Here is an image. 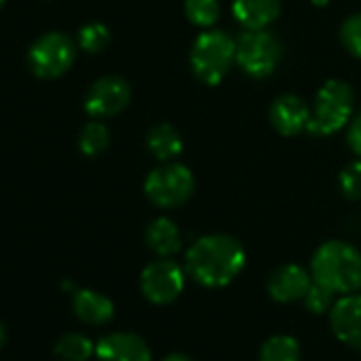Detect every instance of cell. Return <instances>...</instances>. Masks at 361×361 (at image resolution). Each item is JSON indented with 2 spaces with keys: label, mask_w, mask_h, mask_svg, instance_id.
I'll use <instances>...</instances> for the list:
<instances>
[{
  "label": "cell",
  "mask_w": 361,
  "mask_h": 361,
  "mask_svg": "<svg viewBox=\"0 0 361 361\" xmlns=\"http://www.w3.org/2000/svg\"><path fill=\"white\" fill-rule=\"evenodd\" d=\"M247 264L243 243L230 234H209L188 249L185 272L194 283L207 289H221L234 283Z\"/></svg>",
  "instance_id": "1"
},
{
  "label": "cell",
  "mask_w": 361,
  "mask_h": 361,
  "mask_svg": "<svg viewBox=\"0 0 361 361\" xmlns=\"http://www.w3.org/2000/svg\"><path fill=\"white\" fill-rule=\"evenodd\" d=\"M310 274L336 295L361 291V251L346 240H327L312 253Z\"/></svg>",
  "instance_id": "2"
},
{
  "label": "cell",
  "mask_w": 361,
  "mask_h": 361,
  "mask_svg": "<svg viewBox=\"0 0 361 361\" xmlns=\"http://www.w3.org/2000/svg\"><path fill=\"white\" fill-rule=\"evenodd\" d=\"M355 92L342 79L325 81L310 106V119L306 132L312 136H331L340 132L353 119Z\"/></svg>",
  "instance_id": "3"
},
{
  "label": "cell",
  "mask_w": 361,
  "mask_h": 361,
  "mask_svg": "<svg viewBox=\"0 0 361 361\" xmlns=\"http://www.w3.org/2000/svg\"><path fill=\"white\" fill-rule=\"evenodd\" d=\"M236 64V41L224 30H204L190 49L194 77L204 85H219Z\"/></svg>",
  "instance_id": "4"
},
{
  "label": "cell",
  "mask_w": 361,
  "mask_h": 361,
  "mask_svg": "<svg viewBox=\"0 0 361 361\" xmlns=\"http://www.w3.org/2000/svg\"><path fill=\"white\" fill-rule=\"evenodd\" d=\"M147 200L161 211L180 209L196 192L194 172L178 161H161V166L153 168L142 183Z\"/></svg>",
  "instance_id": "5"
},
{
  "label": "cell",
  "mask_w": 361,
  "mask_h": 361,
  "mask_svg": "<svg viewBox=\"0 0 361 361\" xmlns=\"http://www.w3.org/2000/svg\"><path fill=\"white\" fill-rule=\"evenodd\" d=\"M285 47L270 30H245L236 41V64L251 79L270 77L281 60Z\"/></svg>",
  "instance_id": "6"
},
{
  "label": "cell",
  "mask_w": 361,
  "mask_h": 361,
  "mask_svg": "<svg viewBox=\"0 0 361 361\" xmlns=\"http://www.w3.org/2000/svg\"><path fill=\"white\" fill-rule=\"evenodd\" d=\"M77 47L66 32H45L28 49V68L39 79H58L73 68Z\"/></svg>",
  "instance_id": "7"
},
{
  "label": "cell",
  "mask_w": 361,
  "mask_h": 361,
  "mask_svg": "<svg viewBox=\"0 0 361 361\" xmlns=\"http://www.w3.org/2000/svg\"><path fill=\"white\" fill-rule=\"evenodd\" d=\"M185 270L172 257H157L140 272V293L149 304L168 306L176 302L185 289Z\"/></svg>",
  "instance_id": "8"
},
{
  "label": "cell",
  "mask_w": 361,
  "mask_h": 361,
  "mask_svg": "<svg viewBox=\"0 0 361 361\" xmlns=\"http://www.w3.org/2000/svg\"><path fill=\"white\" fill-rule=\"evenodd\" d=\"M132 100V87L123 77L104 75L96 79L85 96V113L92 119L115 117L128 109Z\"/></svg>",
  "instance_id": "9"
},
{
  "label": "cell",
  "mask_w": 361,
  "mask_h": 361,
  "mask_svg": "<svg viewBox=\"0 0 361 361\" xmlns=\"http://www.w3.org/2000/svg\"><path fill=\"white\" fill-rule=\"evenodd\" d=\"M329 327L342 344L361 350V291L336 300L329 310Z\"/></svg>",
  "instance_id": "10"
},
{
  "label": "cell",
  "mask_w": 361,
  "mask_h": 361,
  "mask_svg": "<svg viewBox=\"0 0 361 361\" xmlns=\"http://www.w3.org/2000/svg\"><path fill=\"white\" fill-rule=\"evenodd\" d=\"M312 285V274L300 264H283L270 272L266 281L268 295L279 304L302 302L308 287Z\"/></svg>",
  "instance_id": "11"
},
{
  "label": "cell",
  "mask_w": 361,
  "mask_h": 361,
  "mask_svg": "<svg viewBox=\"0 0 361 361\" xmlns=\"http://www.w3.org/2000/svg\"><path fill=\"white\" fill-rule=\"evenodd\" d=\"M98 361H151L153 353L147 340L134 331H113L96 344Z\"/></svg>",
  "instance_id": "12"
},
{
  "label": "cell",
  "mask_w": 361,
  "mask_h": 361,
  "mask_svg": "<svg viewBox=\"0 0 361 361\" xmlns=\"http://www.w3.org/2000/svg\"><path fill=\"white\" fill-rule=\"evenodd\" d=\"M268 117L281 136H298L308 128L310 106L298 94H281L272 100Z\"/></svg>",
  "instance_id": "13"
},
{
  "label": "cell",
  "mask_w": 361,
  "mask_h": 361,
  "mask_svg": "<svg viewBox=\"0 0 361 361\" xmlns=\"http://www.w3.org/2000/svg\"><path fill=\"white\" fill-rule=\"evenodd\" d=\"M281 0H234L232 16L245 30H268L281 16Z\"/></svg>",
  "instance_id": "14"
},
{
  "label": "cell",
  "mask_w": 361,
  "mask_h": 361,
  "mask_svg": "<svg viewBox=\"0 0 361 361\" xmlns=\"http://www.w3.org/2000/svg\"><path fill=\"white\" fill-rule=\"evenodd\" d=\"M73 312L87 325H106L115 317V304L100 291L77 289L73 295Z\"/></svg>",
  "instance_id": "15"
},
{
  "label": "cell",
  "mask_w": 361,
  "mask_h": 361,
  "mask_svg": "<svg viewBox=\"0 0 361 361\" xmlns=\"http://www.w3.org/2000/svg\"><path fill=\"white\" fill-rule=\"evenodd\" d=\"M145 243L157 257H172L183 249V234L170 217H157L147 226Z\"/></svg>",
  "instance_id": "16"
},
{
  "label": "cell",
  "mask_w": 361,
  "mask_h": 361,
  "mask_svg": "<svg viewBox=\"0 0 361 361\" xmlns=\"http://www.w3.org/2000/svg\"><path fill=\"white\" fill-rule=\"evenodd\" d=\"M147 149L157 161H174L183 153V136L172 123H157L147 132Z\"/></svg>",
  "instance_id": "17"
},
{
  "label": "cell",
  "mask_w": 361,
  "mask_h": 361,
  "mask_svg": "<svg viewBox=\"0 0 361 361\" xmlns=\"http://www.w3.org/2000/svg\"><path fill=\"white\" fill-rule=\"evenodd\" d=\"M259 361H302V344L289 334H274L259 346Z\"/></svg>",
  "instance_id": "18"
},
{
  "label": "cell",
  "mask_w": 361,
  "mask_h": 361,
  "mask_svg": "<svg viewBox=\"0 0 361 361\" xmlns=\"http://www.w3.org/2000/svg\"><path fill=\"white\" fill-rule=\"evenodd\" d=\"M54 353L62 361H87L96 355V344L79 331H68L58 338Z\"/></svg>",
  "instance_id": "19"
},
{
  "label": "cell",
  "mask_w": 361,
  "mask_h": 361,
  "mask_svg": "<svg viewBox=\"0 0 361 361\" xmlns=\"http://www.w3.org/2000/svg\"><path fill=\"white\" fill-rule=\"evenodd\" d=\"M109 142H111V132H109V128L100 119L87 121L81 128L79 140H77L79 151L85 157H98V155H102L109 149Z\"/></svg>",
  "instance_id": "20"
},
{
  "label": "cell",
  "mask_w": 361,
  "mask_h": 361,
  "mask_svg": "<svg viewBox=\"0 0 361 361\" xmlns=\"http://www.w3.org/2000/svg\"><path fill=\"white\" fill-rule=\"evenodd\" d=\"M183 11L190 24L204 28V30H211L221 18L219 0H185Z\"/></svg>",
  "instance_id": "21"
},
{
  "label": "cell",
  "mask_w": 361,
  "mask_h": 361,
  "mask_svg": "<svg viewBox=\"0 0 361 361\" xmlns=\"http://www.w3.org/2000/svg\"><path fill=\"white\" fill-rule=\"evenodd\" d=\"M111 43V30L100 22L85 24L77 35V45L85 54H102Z\"/></svg>",
  "instance_id": "22"
},
{
  "label": "cell",
  "mask_w": 361,
  "mask_h": 361,
  "mask_svg": "<svg viewBox=\"0 0 361 361\" xmlns=\"http://www.w3.org/2000/svg\"><path fill=\"white\" fill-rule=\"evenodd\" d=\"M338 190L350 202L361 200V157L350 161V164H346L340 170V174H338Z\"/></svg>",
  "instance_id": "23"
},
{
  "label": "cell",
  "mask_w": 361,
  "mask_h": 361,
  "mask_svg": "<svg viewBox=\"0 0 361 361\" xmlns=\"http://www.w3.org/2000/svg\"><path fill=\"white\" fill-rule=\"evenodd\" d=\"M336 300H338V295L334 291H329L327 287H323V285H319V283L312 281V285L308 287L302 304L312 314H329V310L334 308Z\"/></svg>",
  "instance_id": "24"
},
{
  "label": "cell",
  "mask_w": 361,
  "mask_h": 361,
  "mask_svg": "<svg viewBox=\"0 0 361 361\" xmlns=\"http://www.w3.org/2000/svg\"><path fill=\"white\" fill-rule=\"evenodd\" d=\"M340 41L353 58L361 60V11L344 20L340 28Z\"/></svg>",
  "instance_id": "25"
},
{
  "label": "cell",
  "mask_w": 361,
  "mask_h": 361,
  "mask_svg": "<svg viewBox=\"0 0 361 361\" xmlns=\"http://www.w3.org/2000/svg\"><path fill=\"white\" fill-rule=\"evenodd\" d=\"M346 142L350 147V151L361 157V111L357 115H353V119L348 121V130H346Z\"/></svg>",
  "instance_id": "26"
},
{
  "label": "cell",
  "mask_w": 361,
  "mask_h": 361,
  "mask_svg": "<svg viewBox=\"0 0 361 361\" xmlns=\"http://www.w3.org/2000/svg\"><path fill=\"white\" fill-rule=\"evenodd\" d=\"M161 361H196V359L190 357V355H185V353H170V355H166Z\"/></svg>",
  "instance_id": "27"
},
{
  "label": "cell",
  "mask_w": 361,
  "mask_h": 361,
  "mask_svg": "<svg viewBox=\"0 0 361 361\" xmlns=\"http://www.w3.org/2000/svg\"><path fill=\"white\" fill-rule=\"evenodd\" d=\"M5 344H7V327L3 321H0V350L5 348Z\"/></svg>",
  "instance_id": "28"
},
{
  "label": "cell",
  "mask_w": 361,
  "mask_h": 361,
  "mask_svg": "<svg viewBox=\"0 0 361 361\" xmlns=\"http://www.w3.org/2000/svg\"><path fill=\"white\" fill-rule=\"evenodd\" d=\"M310 3H312L314 7H327V5H329V0H310Z\"/></svg>",
  "instance_id": "29"
},
{
  "label": "cell",
  "mask_w": 361,
  "mask_h": 361,
  "mask_svg": "<svg viewBox=\"0 0 361 361\" xmlns=\"http://www.w3.org/2000/svg\"><path fill=\"white\" fill-rule=\"evenodd\" d=\"M5 3H7V0H0V9H3V7H5Z\"/></svg>",
  "instance_id": "30"
}]
</instances>
